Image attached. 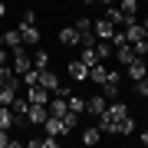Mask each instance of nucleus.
Segmentation results:
<instances>
[{"label": "nucleus", "instance_id": "obj_1", "mask_svg": "<svg viewBox=\"0 0 148 148\" xmlns=\"http://www.w3.org/2000/svg\"><path fill=\"white\" fill-rule=\"evenodd\" d=\"M10 66H13V73H16V76H23V73H27V69L33 66V56L27 53V49H23V43L10 49Z\"/></svg>", "mask_w": 148, "mask_h": 148}, {"label": "nucleus", "instance_id": "obj_2", "mask_svg": "<svg viewBox=\"0 0 148 148\" xmlns=\"http://www.w3.org/2000/svg\"><path fill=\"white\" fill-rule=\"evenodd\" d=\"M46 115H49V109L43 106V102H30L27 106V122H33V125H43Z\"/></svg>", "mask_w": 148, "mask_h": 148}, {"label": "nucleus", "instance_id": "obj_3", "mask_svg": "<svg viewBox=\"0 0 148 148\" xmlns=\"http://www.w3.org/2000/svg\"><path fill=\"white\" fill-rule=\"evenodd\" d=\"M16 92H20V76L10 79V82H0V106H10Z\"/></svg>", "mask_w": 148, "mask_h": 148}, {"label": "nucleus", "instance_id": "obj_4", "mask_svg": "<svg viewBox=\"0 0 148 148\" xmlns=\"http://www.w3.org/2000/svg\"><path fill=\"white\" fill-rule=\"evenodd\" d=\"M40 86H43V89H49V92H53L56 95V89H59V86H63V82H59V76L53 73V69H40Z\"/></svg>", "mask_w": 148, "mask_h": 148}, {"label": "nucleus", "instance_id": "obj_5", "mask_svg": "<svg viewBox=\"0 0 148 148\" xmlns=\"http://www.w3.org/2000/svg\"><path fill=\"white\" fill-rule=\"evenodd\" d=\"M69 76H73V82H86L89 79V66L82 59H69Z\"/></svg>", "mask_w": 148, "mask_h": 148}, {"label": "nucleus", "instance_id": "obj_6", "mask_svg": "<svg viewBox=\"0 0 148 148\" xmlns=\"http://www.w3.org/2000/svg\"><path fill=\"white\" fill-rule=\"evenodd\" d=\"M92 33L99 40H112V33H115V23H109L106 16H102V20H92Z\"/></svg>", "mask_w": 148, "mask_h": 148}, {"label": "nucleus", "instance_id": "obj_7", "mask_svg": "<svg viewBox=\"0 0 148 148\" xmlns=\"http://www.w3.org/2000/svg\"><path fill=\"white\" fill-rule=\"evenodd\" d=\"M20 36H23L27 46H36V43H40V27H36V23H20Z\"/></svg>", "mask_w": 148, "mask_h": 148}, {"label": "nucleus", "instance_id": "obj_8", "mask_svg": "<svg viewBox=\"0 0 148 148\" xmlns=\"http://www.w3.org/2000/svg\"><path fill=\"white\" fill-rule=\"evenodd\" d=\"M145 69H148V66H145V59H142V56H135L132 63L125 66V76H128V79H132V82H138V79H142V76H145Z\"/></svg>", "mask_w": 148, "mask_h": 148}, {"label": "nucleus", "instance_id": "obj_9", "mask_svg": "<svg viewBox=\"0 0 148 148\" xmlns=\"http://www.w3.org/2000/svg\"><path fill=\"white\" fill-rule=\"evenodd\" d=\"M112 56H115L122 66H128V63L135 59V49H132V43H122V46H115V53H112Z\"/></svg>", "mask_w": 148, "mask_h": 148}, {"label": "nucleus", "instance_id": "obj_10", "mask_svg": "<svg viewBox=\"0 0 148 148\" xmlns=\"http://www.w3.org/2000/svg\"><path fill=\"white\" fill-rule=\"evenodd\" d=\"M59 43L63 46H79V30L76 27H63L59 30Z\"/></svg>", "mask_w": 148, "mask_h": 148}, {"label": "nucleus", "instance_id": "obj_11", "mask_svg": "<svg viewBox=\"0 0 148 148\" xmlns=\"http://www.w3.org/2000/svg\"><path fill=\"white\" fill-rule=\"evenodd\" d=\"M92 49H95V56H99L102 63H106V59H112V53H115V46H112L109 40H95V46H92Z\"/></svg>", "mask_w": 148, "mask_h": 148}, {"label": "nucleus", "instance_id": "obj_12", "mask_svg": "<svg viewBox=\"0 0 148 148\" xmlns=\"http://www.w3.org/2000/svg\"><path fill=\"white\" fill-rule=\"evenodd\" d=\"M46 109H49V115H56V119H63L66 112H69V106H66V95H56V99L49 102Z\"/></svg>", "mask_w": 148, "mask_h": 148}, {"label": "nucleus", "instance_id": "obj_13", "mask_svg": "<svg viewBox=\"0 0 148 148\" xmlns=\"http://www.w3.org/2000/svg\"><path fill=\"white\" fill-rule=\"evenodd\" d=\"M43 128H46V135H66L63 132V119H56V115H46V122H43Z\"/></svg>", "mask_w": 148, "mask_h": 148}, {"label": "nucleus", "instance_id": "obj_14", "mask_svg": "<svg viewBox=\"0 0 148 148\" xmlns=\"http://www.w3.org/2000/svg\"><path fill=\"white\" fill-rule=\"evenodd\" d=\"M27 99H30V102H43V106H49V89H43V86H30Z\"/></svg>", "mask_w": 148, "mask_h": 148}, {"label": "nucleus", "instance_id": "obj_15", "mask_svg": "<svg viewBox=\"0 0 148 148\" xmlns=\"http://www.w3.org/2000/svg\"><path fill=\"white\" fill-rule=\"evenodd\" d=\"M106 20H109V23H115V27H119V23H128V16L122 13V10H119L115 3H109V7H106Z\"/></svg>", "mask_w": 148, "mask_h": 148}, {"label": "nucleus", "instance_id": "obj_16", "mask_svg": "<svg viewBox=\"0 0 148 148\" xmlns=\"http://www.w3.org/2000/svg\"><path fill=\"white\" fill-rule=\"evenodd\" d=\"M86 112H92V115L106 112V95H92V99H86Z\"/></svg>", "mask_w": 148, "mask_h": 148}, {"label": "nucleus", "instance_id": "obj_17", "mask_svg": "<svg viewBox=\"0 0 148 148\" xmlns=\"http://www.w3.org/2000/svg\"><path fill=\"white\" fill-rule=\"evenodd\" d=\"M0 40H3V46H7V49H13V46H20V43H23L20 30H7V33H0Z\"/></svg>", "mask_w": 148, "mask_h": 148}, {"label": "nucleus", "instance_id": "obj_18", "mask_svg": "<svg viewBox=\"0 0 148 148\" xmlns=\"http://www.w3.org/2000/svg\"><path fill=\"white\" fill-rule=\"evenodd\" d=\"M106 109H109V115L115 119V122H122V119L128 115V106H125V102H119V99L112 102V106H106Z\"/></svg>", "mask_w": 148, "mask_h": 148}, {"label": "nucleus", "instance_id": "obj_19", "mask_svg": "<svg viewBox=\"0 0 148 148\" xmlns=\"http://www.w3.org/2000/svg\"><path fill=\"white\" fill-rule=\"evenodd\" d=\"M115 7L122 13L128 16V20H135V10H138V0H115Z\"/></svg>", "mask_w": 148, "mask_h": 148}, {"label": "nucleus", "instance_id": "obj_20", "mask_svg": "<svg viewBox=\"0 0 148 148\" xmlns=\"http://www.w3.org/2000/svg\"><path fill=\"white\" fill-rule=\"evenodd\" d=\"M99 142H102L99 125H92V128H86V132H82V145H99Z\"/></svg>", "mask_w": 148, "mask_h": 148}, {"label": "nucleus", "instance_id": "obj_21", "mask_svg": "<svg viewBox=\"0 0 148 148\" xmlns=\"http://www.w3.org/2000/svg\"><path fill=\"white\" fill-rule=\"evenodd\" d=\"M0 128H7V132L13 128V109L10 106H0Z\"/></svg>", "mask_w": 148, "mask_h": 148}, {"label": "nucleus", "instance_id": "obj_22", "mask_svg": "<svg viewBox=\"0 0 148 148\" xmlns=\"http://www.w3.org/2000/svg\"><path fill=\"white\" fill-rule=\"evenodd\" d=\"M66 106H69V112H79V115H82V112H86V99H79V95L69 92L66 95Z\"/></svg>", "mask_w": 148, "mask_h": 148}, {"label": "nucleus", "instance_id": "obj_23", "mask_svg": "<svg viewBox=\"0 0 148 148\" xmlns=\"http://www.w3.org/2000/svg\"><path fill=\"white\" fill-rule=\"evenodd\" d=\"M76 125H79V112H66V115H63V132L69 135Z\"/></svg>", "mask_w": 148, "mask_h": 148}, {"label": "nucleus", "instance_id": "obj_24", "mask_svg": "<svg viewBox=\"0 0 148 148\" xmlns=\"http://www.w3.org/2000/svg\"><path fill=\"white\" fill-rule=\"evenodd\" d=\"M89 79L102 86V79H106V63H95V66H89Z\"/></svg>", "mask_w": 148, "mask_h": 148}, {"label": "nucleus", "instance_id": "obj_25", "mask_svg": "<svg viewBox=\"0 0 148 148\" xmlns=\"http://www.w3.org/2000/svg\"><path fill=\"white\" fill-rule=\"evenodd\" d=\"M49 66V53L46 49H36V53H33V69H46Z\"/></svg>", "mask_w": 148, "mask_h": 148}, {"label": "nucleus", "instance_id": "obj_26", "mask_svg": "<svg viewBox=\"0 0 148 148\" xmlns=\"http://www.w3.org/2000/svg\"><path fill=\"white\" fill-rule=\"evenodd\" d=\"M20 79H23V82H27V89H30V86H40V69H33V66H30V69H27V73H23V76H20Z\"/></svg>", "mask_w": 148, "mask_h": 148}, {"label": "nucleus", "instance_id": "obj_27", "mask_svg": "<svg viewBox=\"0 0 148 148\" xmlns=\"http://www.w3.org/2000/svg\"><path fill=\"white\" fill-rule=\"evenodd\" d=\"M79 59H82L86 66H95V63H102V59L95 56V49H92V46H82V56H79Z\"/></svg>", "mask_w": 148, "mask_h": 148}, {"label": "nucleus", "instance_id": "obj_28", "mask_svg": "<svg viewBox=\"0 0 148 148\" xmlns=\"http://www.w3.org/2000/svg\"><path fill=\"white\" fill-rule=\"evenodd\" d=\"M132 49H135V56H148V36L135 40V43H132Z\"/></svg>", "mask_w": 148, "mask_h": 148}, {"label": "nucleus", "instance_id": "obj_29", "mask_svg": "<svg viewBox=\"0 0 148 148\" xmlns=\"http://www.w3.org/2000/svg\"><path fill=\"white\" fill-rule=\"evenodd\" d=\"M73 27L79 30V33H92V20H89V16H79V20H76Z\"/></svg>", "mask_w": 148, "mask_h": 148}, {"label": "nucleus", "instance_id": "obj_30", "mask_svg": "<svg viewBox=\"0 0 148 148\" xmlns=\"http://www.w3.org/2000/svg\"><path fill=\"white\" fill-rule=\"evenodd\" d=\"M102 89H106L109 99H119V82H102Z\"/></svg>", "mask_w": 148, "mask_h": 148}, {"label": "nucleus", "instance_id": "obj_31", "mask_svg": "<svg viewBox=\"0 0 148 148\" xmlns=\"http://www.w3.org/2000/svg\"><path fill=\"white\" fill-rule=\"evenodd\" d=\"M95 33H79V46H95Z\"/></svg>", "mask_w": 148, "mask_h": 148}, {"label": "nucleus", "instance_id": "obj_32", "mask_svg": "<svg viewBox=\"0 0 148 148\" xmlns=\"http://www.w3.org/2000/svg\"><path fill=\"white\" fill-rule=\"evenodd\" d=\"M135 89H138V95H145V99H148V76H142V79L135 82Z\"/></svg>", "mask_w": 148, "mask_h": 148}, {"label": "nucleus", "instance_id": "obj_33", "mask_svg": "<svg viewBox=\"0 0 148 148\" xmlns=\"http://www.w3.org/2000/svg\"><path fill=\"white\" fill-rule=\"evenodd\" d=\"M3 63H10V49H7L3 43H0V66H3Z\"/></svg>", "mask_w": 148, "mask_h": 148}, {"label": "nucleus", "instance_id": "obj_34", "mask_svg": "<svg viewBox=\"0 0 148 148\" xmlns=\"http://www.w3.org/2000/svg\"><path fill=\"white\" fill-rule=\"evenodd\" d=\"M20 23H36V13H33V10H23V20Z\"/></svg>", "mask_w": 148, "mask_h": 148}, {"label": "nucleus", "instance_id": "obj_35", "mask_svg": "<svg viewBox=\"0 0 148 148\" xmlns=\"http://www.w3.org/2000/svg\"><path fill=\"white\" fill-rule=\"evenodd\" d=\"M10 145V135H7V128H0V148H7Z\"/></svg>", "mask_w": 148, "mask_h": 148}, {"label": "nucleus", "instance_id": "obj_36", "mask_svg": "<svg viewBox=\"0 0 148 148\" xmlns=\"http://www.w3.org/2000/svg\"><path fill=\"white\" fill-rule=\"evenodd\" d=\"M138 142H142V145L148 148V128H145V132H142V135H138Z\"/></svg>", "mask_w": 148, "mask_h": 148}, {"label": "nucleus", "instance_id": "obj_37", "mask_svg": "<svg viewBox=\"0 0 148 148\" xmlns=\"http://www.w3.org/2000/svg\"><path fill=\"white\" fill-rule=\"evenodd\" d=\"M142 30H145V36H148V16H145V20H142Z\"/></svg>", "mask_w": 148, "mask_h": 148}, {"label": "nucleus", "instance_id": "obj_38", "mask_svg": "<svg viewBox=\"0 0 148 148\" xmlns=\"http://www.w3.org/2000/svg\"><path fill=\"white\" fill-rule=\"evenodd\" d=\"M3 13H7V7H3V0H0V16H3Z\"/></svg>", "mask_w": 148, "mask_h": 148}, {"label": "nucleus", "instance_id": "obj_39", "mask_svg": "<svg viewBox=\"0 0 148 148\" xmlns=\"http://www.w3.org/2000/svg\"><path fill=\"white\" fill-rule=\"evenodd\" d=\"M99 3H106V7H109V3H115V0H99Z\"/></svg>", "mask_w": 148, "mask_h": 148}, {"label": "nucleus", "instance_id": "obj_40", "mask_svg": "<svg viewBox=\"0 0 148 148\" xmlns=\"http://www.w3.org/2000/svg\"><path fill=\"white\" fill-rule=\"evenodd\" d=\"M82 3H99V0H82Z\"/></svg>", "mask_w": 148, "mask_h": 148}, {"label": "nucleus", "instance_id": "obj_41", "mask_svg": "<svg viewBox=\"0 0 148 148\" xmlns=\"http://www.w3.org/2000/svg\"><path fill=\"white\" fill-rule=\"evenodd\" d=\"M145 76H148V69H145Z\"/></svg>", "mask_w": 148, "mask_h": 148}]
</instances>
